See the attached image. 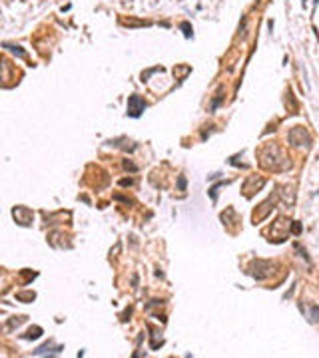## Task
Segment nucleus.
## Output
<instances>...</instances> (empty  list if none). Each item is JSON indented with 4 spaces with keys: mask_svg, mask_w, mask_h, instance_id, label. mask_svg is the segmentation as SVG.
I'll use <instances>...</instances> for the list:
<instances>
[{
    "mask_svg": "<svg viewBox=\"0 0 319 358\" xmlns=\"http://www.w3.org/2000/svg\"><path fill=\"white\" fill-rule=\"evenodd\" d=\"M144 110H146V102H144L140 96H132V98L128 100V113H130V115L138 117Z\"/></svg>",
    "mask_w": 319,
    "mask_h": 358,
    "instance_id": "nucleus-1",
    "label": "nucleus"
}]
</instances>
